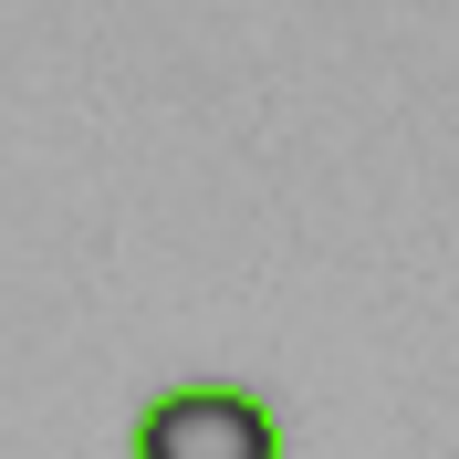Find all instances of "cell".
I'll return each mask as SVG.
<instances>
[{
	"mask_svg": "<svg viewBox=\"0 0 459 459\" xmlns=\"http://www.w3.org/2000/svg\"><path fill=\"white\" fill-rule=\"evenodd\" d=\"M126 459H282V418H272V397L230 386V376H188L136 407Z\"/></svg>",
	"mask_w": 459,
	"mask_h": 459,
	"instance_id": "1",
	"label": "cell"
}]
</instances>
